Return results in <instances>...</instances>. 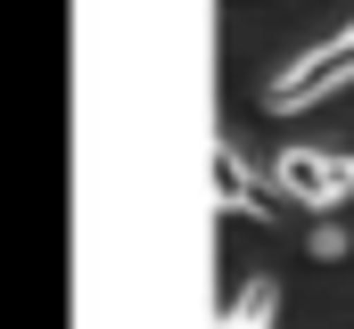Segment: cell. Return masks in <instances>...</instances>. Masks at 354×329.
Instances as JSON below:
<instances>
[{
    "label": "cell",
    "instance_id": "6da1fadb",
    "mask_svg": "<svg viewBox=\"0 0 354 329\" xmlns=\"http://www.w3.org/2000/svg\"><path fill=\"white\" fill-rule=\"evenodd\" d=\"M346 82H354V25H338L330 41H313L305 58H288V66L264 82V115H305V107H322V99L346 91Z\"/></svg>",
    "mask_w": 354,
    "mask_h": 329
},
{
    "label": "cell",
    "instance_id": "7a4b0ae2",
    "mask_svg": "<svg viewBox=\"0 0 354 329\" xmlns=\"http://www.w3.org/2000/svg\"><path fill=\"white\" fill-rule=\"evenodd\" d=\"M272 189L288 198V206H313V214H330V206H346L354 198V149H280L272 157Z\"/></svg>",
    "mask_w": 354,
    "mask_h": 329
},
{
    "label": "cell",
    "instance_id": "3957f363",
    "mask_svg": "<svg viewBox=\"0 0 354 329\" xmlns=\"http://www.w3.org/2000/svg\"><path fill=\"white\" fill-rule=\"evenodd\" d=\"M214 206L223 214H239V223H280V189L272 181H256L248 173V157H239V140H214Z\"/></svg>",
    "mask_w": 354,
    "mask_h": 329
},
{
    "label": "cell",
    "instance_id": "277c9868",
    "mask_svg": "<svg viewBox=\"0 0 354 329\" xmlns=\"http://www.w3.org/2000/svg\"><path fill=\"white\" fill-rule=\"evenodd\" d=\"M272 313H280V280L272 272H256L239 297H231V313H223V329H272Z\"/></svg>",
    "mask_w": 354,
    "mask_h": 329
},
{
    "label": "cell",
    "instance_id": "5b68a950",
    "mask_svg": "<svg viewBox=\"0 0 354 329\" xmlns=\"http://www.w3.org/2000/svg\"><path fill=\"white\" fill-rule=\"evenodd\" d=\"M305 247H313V263H346V255H354V239H346V223H338V214H322V223L305 231Z\"/></svg>",
    "mask_w": 354,
    "mask_h": 329
}]
</instances>
